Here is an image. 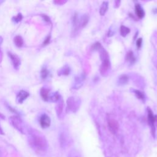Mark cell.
<instances>
[{
  "label": "cell",
  "mask_w": 157,
  "mask_h": 157,
  "mask_svg": "<svg viewBox=\"0 0 157 157\" xmlns=\"http://www.w3.org/2000/svg\"><path fill=\"white\" fill-rule=\"evenodd\" d=\"M27 133L30 147L37 154L44 153L48 148V144L45 136L40 132L33 128L28 129Z\"/></svg>",
  "instance_id": "obj_1"
},
{
  "label": "cell",
  "mask_w": 157,
  "mask_h": 157,
  "mask_svg": "<svg viewBox=\"0 0 157 157\" xmlns=\"http://www.w3.org/2000/svg\"><path fill=\"white\" fill-rule=\"evenodd\" d=\"M9 121L12 126L21 133L25 134L27 132L23 121L17 115L12 116L9 118Z\"/></svg>",
  "instance_id": "obj_2"
},
{
  "label": "cell",
  "mask_w": 157,
  "mask_h": 157,
  "mask_svg": "<svg viewBox=\"0 0 157 157\" xmlns=\"http://www.w3.org/2000/svg\"><path fill=\"white\" fill-rule=\"evenodd\" d=\"M80 104V102L79 99L77 100L74 97H69L67 100V109L73 112H75L78 110Z\"/></svg>",
  "instance_id": "obj_3"
},
{
  "label": "cell",
  "mask_w": 157,
  "mask_h": 157,
  "mask_svg": "<svg viewBox=\"0 0 157 157\" xmlns=\"http://www.w3.org/2000/svg\"><path fill=\"white\" fill-rule=\"evenodd\" d=\"M147 118H148V123L149 125L151 127V134L153 137L155 136V127L154 126V114L152 112V110L148 107L147 108Z\"/></svg>",
  "instance_id": "obj_4"
},
{
  "label": "cell",
  "mask_w": 157,
  "mask_h": 157,
  "mask_svg": "<svg viewBox=\"0 0 157 157\" xmlns=\"http://www.w3.org/2000/svg\"><path fill=\"white\" fill-rule=\"evenodd\" d=\"M39 124L43 129L48 128L51 124L50 118L45 113L42 114L39 118Z\"/></svg>",
  "instance_id": "obj_5"
},
{
  "label": "cell",
  "mask_w": 157,
  "mask_h": 157,
  "mask_svg": "<svg viewBox=\"0 0 157 157\" xmlns=\"http://www.w3.org/2000/svg\"><path fill=\"white\" fill-rule=\"evenodd\" d=\"M108 127L110 131L112 134H116L119 129V124L118 121L114 118H109L107 121Z\"/></svg>",
  "instance_id": "obj_6"
},
{
  "label": "cell",
  "mask_w": 157,
  "mask_h": 157,
  "mask_svg": "<svg viewBox=\"0 0 157 157\" xmlns=\"http://www.w3.org/2000/svg\"><path fill=\"white\" fill-rule=\"evenodd\" d=\"M110 68V60H106L102 62V64L99 67V71L103 77H105L108 75Z\"/></svg>",
  "instance_id": "obj_7"
},
{
  "label": "cell",
  "mask_w": 157,
  "mask_h": 157,
  "mask_svg": "<svg viewBox=\"0 0 157 157\" xmlns=\"http://www.w3.org/2000/svg\"><path fill=\"white\" fill-rule=\"evenodd\" d=\"M7 55L9 56V57L10 58L11 61H12V63L13 66V67L16 69V70H18L20 66V64H21V61H20V58L15 53H13L10 52H7Z\"/></svg>",
  "instance_id": "obj_8"
},
{
  "label": "cell",
  "mask_w": 157,
  "mask_h": 157,
  "mask_svg": "<svg viewBox=\"0 0 157 157\" xmlns=\"http://www.w3.org/2000/svg\"><path fill=\"white\" fill-rule=\"evenodd\" d=\"M80 28L79 26V17L77 13H75L72 17V36H74L77 34L78 30Z\"/></svg>",
  "instance_id": "obj_9"
},
{
  "label": "cell",
  "mask_w": 157,
  "mask_h": 157,
  "mask_svg": "<svg viewBox=\"0 0 157 157\" xmlns=\"http://www.w3.org/2000/svg\"><path fill=\"white\" fill-rule=\"evenodd\" d=\"M29 96V93L25 90H20L16 98V101L18 104H22L25 100L26 99V98Z\"/></svg>",
  "instance_id": "obj_10"
},
{
  "label": "cell",
  "mask_w": 157,
  "mask_h": 157,
  "mask_svg": "<svg viewBox=\"0 0 157 157\" xmlns=\"http://www.w3.org/2000/svg\"><path fill=\"white\" fill-rule=\"evenodd\" d=\"M85 78V75L84 74H80L75 77V83L74 84V89H78L83 85V82Z\"/></svg>",
  "instance_id": "obj_11"
},
{
  "label": "cell",
  "mask_w": 157,
  "mask_h": 157,
  "mask_svg": "<svg viewBox=\"0 0 157 157\" xmlns=\"http://www.w3.org/2000/svg\"><path fill=\"white\" fill-rule=\"evenodd\" d=\"M63 107H64V102H63L62 98L61 97V98L57 102V104L55 107L56 112L59 118H60L61 116V114H62L63 110Z\"/></svg>",
  "instance_id": "obj_12"
},
{
  "label": "cell",
  "mask_w": 157,
  "mask_h": 157,
  "mask_svg": "<svg viewBox=\"0 0 157 157\" xmlns=\"http://www.w3.org/2000/svg\"><path fill=\"white\" fill-rule=\"evenodd\" d=\"M40 95L44 101H48L50 96V90L46 88H42L40 90Z\"/></svg>",
  "instance_id": "obj_13"
},
{
  "label": "cell",
  "mask_w": 157,
  "mask_h": 157,
  "mask_svg": "<svg viewBox=\"0 0 157 157\" xmlns=\"http://www.w3.org/2000/svg\"><path fill=\"white\" fill-rule=\"evenodd\" d=\"M135 12L136 15L139 18H142L145 16V12L139 4H136L135 5Z\"/></svg>",
  "instance_id": "obj_14"
},
{
  "label": "cell",
  "mask_w": 157,
  "mask_h": 157,
  "mask_svg": "<svg viewBox=\"0 0 157 157\" xmlns=\"http://www.w3.org/2000/svg\"><path fill=\"white\" fill-rule=\"evenodd\" d=\"M128 80H129L128 76L126 74H122L119 76L117 80V83L118 85L123 86V85H126L128 83Z\"/></svg>",
  "instance_id": "obj_15"
},
{
  "label": "cell",
  "mask_w": 157,
  "mask_h": 157,
  "mask_svg": "<svg viewBox=\"0 0 157 157\" xmlns=\"http://www.w3.org/2000/svg\"><path fill=\"white\" fill-rule=\"evenodd\" d=\"M89 21V17L87 14H83L79 18V26L80 28L85 27Z\"/></svg>",
  "instance_id": "obj_16"
},
{
  "label": "cell",
  "mask_w": 157,
  "mask_h": 157,
  "mask_svg": "<svg viewBox=\"0 0 157 157\" xmlns=\"http://www.w3.org/2000/svg\"><path fill=\"white\" fill-rule=\"evenodd\" d=\"M71 69L68 65L66 64L63 67H62L58 71V75H68L70 73Z\"/></svg>",
  "instance_id": "obj_17"
},
{
  "label": "cell",
  "mask_w": 157,
  "mask_h": 157,
  "mask_svg": "<svg viewBox=\"0 0 157 157\" xmlns=\"http://www.w3.org/2000/svg\"><path fill=\"white\" fill-rule=\"evenodd\" d=\"M126 60L131 64H133L135 63L136 61V57L134 56V53L133 52L130 50L129 51L128 53H127V55L126 56Z\"/></svg>",
  "instance_id": "obj_18"
},
{
  "label": "cell",
  "mask_w": 157,
  "mask_h": 157,
  "mask_svg": "<svg viewBox=\"0 0 157 157\" xmlns=\"http://www.w3.org/2000/svg\"><path fill=\"white\" fill-rule=\"evenodd\" d=\"M109 7V3L107 1H104L100 7L99 9V14L101 16H103L105 15V13L107 12Z\"/></svg>",
  "instance_id": "obj_19"
},
{
  "label": "cell",
  "mask_w": 157,
  "mask_h": 157,
  "mask_svg": "<svg viewBox=\"0 0 157 157\" xmlns=\"http://www.w3.org/2000/svg\"><path fill=\"white\" fill-rule=\"evenodd\" d=\"M132 91H133V93H134V94L136 95V96L140 100L142 101L143 102H144L145 101V96L144 94V93H142V91H140V90H136V89H132Z\"/></svg>",
  "instance_id": "obj_20"
},
{
  "label": "cell",
  "mask_w": 157,
  "mask_h": 157,
  "mask_svg": "<svg viewBox=\"0 0 157 157\" xmlns=\"http://www.w3.org/2000/svg\"><path fill=\"white\" fill-rule=\"evenodd\" d=\"M61 98V96L58 91L53 93L52 94H50L48 101L50 102H58Z\"/></svg>",
  "instance_id": "obj_21"
},
{
  "label": "cell",
  "mask_w": 157,
  "mask_h": 157,
  "mask_svg": "<svg viewBox=\"0 0 157 157\" xmlns=\"http://www.w3.org/2000/svg\"><path fill=\"white\" fill-rule=\"evenodd\" d=\"M13 42L18 47H21L23 45V39L20 36H16L13 39Z\"/></svg>",
  "instance_id": "obj_22"
},
{
  "label": "cell",
  "mask_w": 157,
  "mask_h": 157,
  "mask_svg": "<svg viewBox=\"0 0 157 157\" xmlns=\"http://www.w3.org/2000/svg\"><path fill=\"white\" fill-rule=\"evenodd\" d=\"M50 72L45 66H44L40 71V77L42 80H45L49 75Z\"/></svg>",
  "instance_id": "obj_23"
},
{
  "label": "cell",
  "mask_w": 157,
  "mask_h": 157,
  "mask_svg": "<svg viewBox=\"0 0 157 157\" xmlns=\"http://www.w3.org/2000/svg\"><path fill=\"white\" fill-rule=\"evenodd\" d=\"M120 32L122 37H126L130 33V29L124 25H121L120 27Z\"/></svg>",
  "instance_id": "obj_24"
},
{
  "label": "cell",
  "mask_w": 157,
  "mask_h": 157,
  "mask_svg": "<svg viewBox=\"0 0 157 157\" xmlns=\"http://www.w3.org/2000/svg\"><path fill=\"white\" fill-rule=\"evenodd\" d=\"M59 142L61 147H64L66 144V137L64 133L61 132L59 135Z\"/></svg>",
  "instance_id": "obj_25"
},
{
  "label": "cell",
  "mask_w": 157,
  "mask_h": 157,
  "mask_svg": "<svg viewBox=\"0 0 157 157\" xmlns=\"http://www.w3.org/2000/svg\"><path fill=\"white\" fill-rule=\"evenodd\" d=\"M23 19V15L21 13H18L17 14V16H15V17H13L12 18V20L15 23H19L20 21H21Z\"/></svg>",
  "instance_id": "obj_26"
},
{
  "label": "cell",
  "mask_w": 157,
  "mask_h": 157,
  "mask_svg": "<svg viewBox=\"0 0 157 157\" xmlns=\"http://www.w3.org/2000/svg\"><path fill=\"white\" fill-rule=\"evenodd\" d=\"M50 41V35H48V36L45 38V39L44 40V42H43V44H42V46H45V45H48V44H49Z\"/></svg>",
  "instance_id": "obj_27"
},
{
  "label": "cell",
  "mask_w": 157,
  "mask_h": 157,
  "mask_svg": "<svg viewBox=\"0 0 157 157\" xmlns=\"http://www.w3.org/2000/svg\"><path fill=\"white\" fill-rule=\"evenodd\" d=\"M142 39L141 37L137 39V40H136V46L137 48H140L142 46Z\"/></svg>",
  "instance_id": "obj_28"
},
{
  "label": "cell",
  "mask_w": 157,
  "mask_h": 157,
  "mask_svg": "<svg viewBox=\"0 0 157 157\" xmlns=\"http://www.w3.org/2000/svg\"><path fill=\"white\" fill-rule=\"evenodd\" d=\"M67 1H63V0H57V1H54L53 3L56 4V5H63L64 3H66Z\"/></svg>",
  "instance_id": "obj_29"
},
{
  "label": "cell",
  "mask_w": 157,
  "mask_h": 157,
  "mask_svg": "<svg viewBox=\"0 0 157 157\" xmlns=\"http://www.w3.org/2000/svg\"><path fill=\"white\" fill-rule=\"evenodd\" d=\"M41 17L43 18L44 21H47L48 23H50L51 22L50 18L47 15H41Z\"/></svg>",
  "instance_id": "obj_30"
},
{
  "label": "cell",
  "mask_w": 157,
  "mask_h": 157,
  "mask_svg": "<svg viewBox=\"0 0 157 157\" xmlns=\"http://www.w3.org/2000/svg\"><path fill=\"white\" fill-rule=\"evenodd\" d=\"M115 33V31L113 29H112L111 28L109 29V31H108V33H107V36L108 37H112Z\"/></svg>",
  "instance_id": "obj_31"
},
{
  "label": "cell",
  "mask_w": 157,
  "mask_h": 157,
  "mask_svg": "<svg viewBox=\"0 0 157 157\" xmlns=\"http://www.w3.org/2000/svg\"><path fill=\"white\" fill-rule=\"evenodd\" d=\"M120 2H121L120 1H115V6L114 7L115 8L118 7L120 6Z\"/></svg>",
  "instance_id": "obj_32"
},
{
  "label": "cell",
  "mask_w": 157,
  "mask_h": 157,
  "mask_svg": "<svg viewBox=\"0 0 157 157\" xmlns=\"http://www.w3.org/2000/svg\"><path fill=\"white\" fill-rule=\"evenodd\" d=\"M154 126L157 127V115H155L154 117Z\"/></svg>",
  "instance_id": "obj_33"
},
{
  "label": "cell",
  "mask_w": 157,
  "mask_h": 157,
  "mask_svg": "<svg viewBox=\"0 0 157 157\" xmlns=\"http://www.w3.org/2000/svg\"><path fill=\"white\" fill-rule=\"evenodd\" d=\"M69 157H77V156L76 155V153L74 152H70Z\"/></svg>",
  "instance_id": "obj_34"
},
{
  "label": "cell",
  "mask_w": 157,
  "mask_h": 157,
  "mask_svg": "<svg viewBox=\"0 0 157 157\" xmlns=\"http://www.w3.org/2000/svg\"><path fill=\"white\" fill-rule=\"evenodd\" d=\"M2 58H3V53H2V52L1 50V48H0V63L2 62Z\"/></svg>",
  "instance_id": "obj_35"
},
{
  "label": "cell",
  "mask_w": 157,
  "mask_h": 157,
  "mask_svg": "<svg viewBox=\"0 0 157 157\" xmlns=\"http://www.w3.org/2000/svg\"><path fill=\"white\" fill-rule=\"evenodd\" d=\"M0 134H4V132L0 126Z\"/></svg>",
  "instance_id": "obj_36"
},
{
  "label": "cell",
  "mask_w": 157,
  "mask_h": 157,
  "mask_svg": "<svg viewBox=\"0 0 157 157\" xmlns=\"http://www.w3.org/2000/svg\"><path fill=\"white\" fill-rule=\"evenodd\" d=\"M2 40H3L2 37L1 36H0V45H1V44H2Z\"/></svg>",
  "instance_id": "obj_37"
},
{
  "label": "cell",
  "mask_w": 157,
  "mask_h": 157,
  "mask_svg": "<svg viewBox=\"0 0 157 157\" xmlns=\"http://www.w3.org/2000/svg\"><path fill=\"white\" fill-rule=\"evenodd\" d=\"M153 12L155 13H157V9H155L153 10Z\"/></svg>",
  "instance_id": "obj_38"
},
{
  "label": "cell",
  "mask_w": 157,
  "mask_h": 157,
  "mask_svg": "<svg viewBox=\"0 0 157 157\" xmlns=\"http://www.w3.org/2000/svg\"><path fill=\"white\" fill-rule=\"evenodd\" d=\"M0 118H4V116L2 115V114H1V113H0Z\"/></svg>",
  "instance_id": "obj_39"
},
{
  "label": "cell",
  "mask_w": 157,
  "mask_h": 157,
  "mask_svg": "<svg viewBox=\"0 0 157 157\" xmlns=\"http://www.w3.org/2000/svg\"><path fill=\"white\" fill-rule=\"evenodd\" d=\"M4 2V1H2V0H0V5L2 4V3H3Z\"/></svg>",
  "instance_id": "obj_40"
},
{
  "label": "cell",
  "mask_w": 157,
  "mask_h": 157,
  "mask_svg": "<svg viewBox=\"0 0 157 157\" xmlns=\"http://www.w3.org/2000/svg\"><path fill=\"white\" fill-rule=\"evenodd\" d=\"M0 157H1V151H0Z\"/></svg>",
  "instance_id": "obj_41"
}]
</instances>
